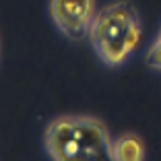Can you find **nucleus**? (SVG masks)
Wrapping results in <instances>:
<instances>
[{"label": "nucleus", "instance_id": "f257e3e1", "mask_svg": "<svg viewBox=\"0 0 161 161\" xmlns=\"http://www.w3.org/2000/svg\"><path fill=\"white\" fill-rule=\"evenodd\" d=\"M91 50L105 68L118 70L138 52L142 39V21L128 0H112L97 8L89 35Z\"/></svg>", "mask_w": 161, "mask_h": 161}, {"label": "nucleus", "instance_id": "f03ea898", "mask_svg": "<svg viewBox=\"0 0 161 161\" xmlns=\"http://www.w3.org/2000/svg\"><path fill=\"white\" fill-rule=\"evenodd\" d=\"M42 141L50 161H112V134L95 116H56L46 124Z\"/></svg>", "mask_w": 161, "mask_h": 161}, {"label": "nucleus", "instance_id": "7ed1b4c3", "mask_svg": "<svg viewBox=\"0 0 161 161\" xmlns=\"http://www.w3.org/2000/svg\"><path fill=\"white\" fill-rule=\"evenodd\" d=\"M47 13L58 33L68 42L87 39L97 13V0H50Z\"/></svg>", "mask_w": 161, "mask_h": 161}, {"label": "nucleus", "instance_id": "20e7f679", "mask_svg": "<svg viewBox=\"0 0 161 161\" xmlns=\"http://www.w3.org/2000/svg\"><path fill=\"white\" fill-rule=\"evenodd\" d=\"M112 161H145V142L134 132H122L112 136L109 145Z\"/></svg>", "mask_w": 161, "mask_h": 161}, {"label": "nucleus", "instance_id": "39448f33", "mask_svg": "<svg viewBox=\"0 0 161 161\" xmlns=\"http://www.w3.org/2000/svg\"><path fill=\"white\" fill-rule=\"evenodd\" d=\"M145 66L153 72H161V25L157 29V35L153 37V42L149 43L147 52H145Z\"/></svg>", "mask_w": 161, "mask_h": 161}]
</instances>
